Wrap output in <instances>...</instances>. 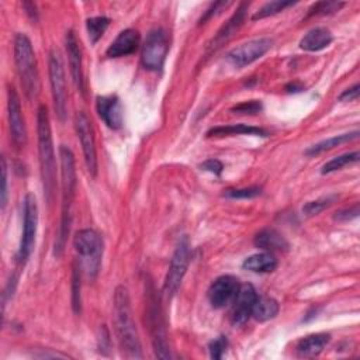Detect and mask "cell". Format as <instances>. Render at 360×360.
<instances>
[{
    "mask_svg": "<svg viewBox=\"0 0 360 360\" xmlns=\"http://www.w3.org/2000/svg\"><path fill=\"white\" fill-rule=\"evenodd\" d=\"M360 96V84L356 83L353 84L352 87L346 89L340 96H339V100L340 101H356Z\"/></svg>",
    "mask_w": 360,
    "mask_h": 360,
    "instance_id": "obj_41",
    "label": "cell"
},
{
    "mask_svg": "<svg viewBox=\"0 0 360 360\" xmlns=\"http://www.w3.org/2000/svg\"><path fill=\"white\" fill-rule=\"evenodd\" d=\"M96 107H97L98 117L103 120V122L108 128L118 129L122 127L124 110L120 98L115 94L98 96L96 101Z\"/></svg>",
    "mask_w": 360,
    "mask_h": 360,
    "instance_id": "obj_16",
    "label": "cell"
},
{
    "mask_svg": "<svg viewBox=\"0 0 360 360\" xmlns=\"http://www.w3.org/2000/svg\"><path fill=\"white\" fill-rule=\"evenodd\" d=\"M278 262L274 257L273 253L269 252H260V253H255L250 255L249 257H246L242 263V267L245 270H249L252 273H271L277 269Z\"/></svg>",
    "mask_w": 360,
    "mask_h": 360,
    "instance_id": "obj_24",
    "label": "cell"
},
{
    "mask_svg": "<svg viewBox=\"0 0 360 360\" xmlns=\"http://www.w3.org/2000/svg\"><path fill=\"white\" fill-rule=\"evenodd\" d=\"M7 115L11 141L17 149H21L27 143V127L22 117L20 97L13 86L7 87Z\"/></svg>",
    "mask_w": 360,
    "mask_h": 360,
    "instance_id": "obj_13",
    "label": "cell"
},
{
    "mask_svg": "<svg viewBox=\"0 0 360 360\" xmlns=\"http://www.w3.org/2000/svg\"><path fill=\"white\" fill-rule=\"evenodd\" d=\"M253 245L263 252L276 253V252H285L288 250L287 239L273 228H264L259 231L253 238Z\"/></svg>",
    "mask_w": 360,
    "mask_h": 360,
    "instance_id": "obj_20",
    "label": "cell"
},
{
    "mask_svg": "<svg viewBox=\"0 0 360 360\" xmlns=\"http://www.w3.org/2000/svg\"><path fill=\"white\" fill-rule=\"evenodd\" d=\"M75 250L82 257L80 266L90 278H94L100 270L103 256V239L93 229H80L73 238Z\"/></svg>",
    "mask_w": 360,
    "mask_h": 360,
    "instance_id": "obj_5",
    "label": "cell"
},
{
    "mask_svg": "<svg viewBox=\"0 0 360 360\" xmlns=\"http://www.w3.org/2000/svg\"><path fill=\"white\" fill-rule=\"evenodd\" d=\"M271 46H273L271 38H267V37L255 38L229 51L226 55V59L236 69H242L253 63L255 60L260 59L264 53H267L271 49Z\"/></svg>",
    "mask_w": 360,
    "mask_h": 360,
    "instance_id": "obj_11",
    "label": "cell"
},
{
    "mask_svg": "<svg viewBox=\"0 0 360 360\" xmlns=\"http://www.w3.org/2000/svg\"><path fill=\"white\" fill-rule=\"evenodd\" d=\"M359 136V131H353V132H347V134H342V135H335L332 138H328V139H323L312 146H309L307 150H305V155L308 156H314V155H319L325 150H329L335 146H339L342 143H346V142H350L353 139H356Z\"/></svg>",
    "mask_w": 360,
    "mask_h": 360,
    "instance_id": "obj_26",
    "label": "cell"
},
{
    "mask_svg": "<svg viewBox=\"0 0 360 360\" xmlns=\"http://www.w3.org/2000/svg\"><path fill=\"white\" fill-rule=\"evenodd\" d=\"M75 129L77 138L82 145L86 167L89 173L96 177L97 176V150H96V141L93 125L89 115L84 111H79L75 117Z\"/></svg>",
    "mask_w": 360,
    "mask_h": 360,
    "instance_id": "obj_12",
    "label": "cell"
},
{
    "mask_svg": "<svg viewBox=\"0 0 360 360\" xmlns=\"http://www.w3.org/2000/svg\"><path fill=\"white\" fill-rule=\"evenodd\" d=\"M48 73H49V83H51V93H52L55 112L59 121L63 122L68 114V90H66V79H65L62 58L56 49H52L49 52Z\"/></svg>",
    "mask_w": 360,
    "mask_h": 360,
    "instance_id": "obj_6",
    "label": "cell"
},
{
    "mask_svg": "<svg viewBox=\"0 0 360 360\" xmlns=\"http://www.w3.org/2000/svg\"><path fill=\"white\" fill-rule=\"evenodd\" d=\"M200 167H201V170L210 172V173H212L215 176H221V173L224 170V165L218 159H207V160H204L200 165Z\"/></svg>",
    "mask_w": 360,
    "mask_h": 360,
    "instance_id": "obj_36",
    "label": "cell"
},
{
    "mask_svg": "<svg viewBox=\"0 0 360 360\" xmlns=\"http://www.w3.org/2000/svg\"><path fill=\"white\" fill-rule=\"evenodd\" d=\"M114 322L122 354L127 359H142V346L132 319L129 294L124 285H118L114 291Z\"/></svg>",
    "mask_w": 360,
    "mask_h": 360,
    "instance_id": "obj_1",
    "label": "cell"
},
{
    "mask_svg": "<svg viewBox=\"0 0 360 360\" xmlns=\"http://www.w3.org/2000/svg\"><path fill=\"white\" fill-rule=\"evenodd\" d=\"M233 135H257V136H269V132L260 127H253L248 124H231V125H217L207 131L208 138H222V136H233Z\"/></svg>",
    "mask_w": 360,
    "mask_h": 360,
    "instance_id": "obj_21",
    "label": "cell"
},
{
    "mask_svg": "<svg viewBox=\"0 0 360 360\" xmlns=\"http://www.w3.org/2000/svg\"><path fill=\"white\" fill-rule=\"evenodd\" d=\"M294 4H295V3H292V1H281V0H274V1L264 3V4L252 15V20L256 21V20H262V18L274 15V14H277V13L283 11L284 8L291 7V6H294Z\"/></svg>",
    "mask_w": 360,
    "mask_h": 360,
    "instance_id": "obj_30",
    "label": "cell"
},
{
    "mask_svg": "<svg viewBox=\"0 0 360 360\" xmlns=\"http://www.w3.org/2000/svg\"><path fill=\"white\" fill-rule=\"evenodd\" d=\"M37 226H38V205L34 194L28 193L25 194L24 202H22V232H21L20 246L15 255L18 264H24L34 249Z\"/></svg>",
    "mask_w": 360,
    "mask_h": 360,
    "instance_id": "obj_7",
    "label": "cell"
},
{
    "mask_svg": "<svg viewBox=\"0 0 360 360\" xmlns=\"http://www.w3.org/2000/svg\"><path fill=\"white\" fill-rule=\"evenodd\" d=\"M141 35L134 28H127L121 31L117 38L108 45L105 55L108 58H121V56H128L134 53L138 46H139Z\"/></svg>",
    "mask_w": 360,
    "mask_h": 360,
    "instance_id": "obj_19",
    "label": "cell"
},
{
    "mask_svg": "<svg viewBox=\"0 0 360 360\" xmlns=\"http://www.w3.org/2000/svg\"><path fill=\"white\" fill-rule=\"evenodd\" d=\"M285 90L288 91V93H300V91H302L304 90V87L300 84V83H288L287 86H285Z\"/></svg>",
    "mask_w": 360,
    "mask_h": 360,
    "instance_id": "obj_44",
    "label": "cell"
},
{
    "mask_svg": "<svg viewBox=\"0 0 360 360\" xmlns=\"http://www.w3.org/2000/svg\"><path fill=\"white\" fill-rule=\"evenodd\" d=\"M60 158V177H62V218L55 242V256H60L66 243V238L70 229V205L75 197L76 190V169H75V156L73 152L66 146L60 145L59 148Z\"/></svg>",
    "mask_w": 360,
    "mask_h": 360,
    "instance_id": "obj_3",
    "label": "cell"
},
{
    "mask_svg": "<svg viewBox=\"0 0 360 360\" xmlns=\"http://www.w3.org/2000/svg\"><path fill=\"white\" fill-rule=\"evenodd\" d=\"M332 41H333V35L328 28L315 27L301 38L300 48L308 52H318L329 46Z\"/></svg>",
    "mask_w": 360,
    "mask_h": 360,
    "instance_id": "obj_22",
    "label": "cell"
},
{
    "mask_svg": "<svg viewBox=\"0 0 360 360\" xmlns=\"http://www.w3.org/2000/svg\"><path fill=\"white\" fill-rule=\"evenodd\" d=\"M226 347H228V339H226V336L221 335V336L215 338V339H214V340H211V342H210V345H208V349H210V357H211V359H214V360H219V359H222V356H224V353H225Z\"/></svg>",
    "mask_w": 360,
    "mask_h": 360,
    "instance_id": "obj_35",
    "label": "cell"
},
{
    "mask_svg": "<svg viewBox=\"0 0 360 360\" xmlns=\"http://www.w3.org/2000/svg\"><path fill=\"white\" fill-rule=\"evenodd\" d=\"M343 6H345V3H340V1H318V3L312 4L311 8L308 10V17L329 15V14L339 11Z\"/></svg>",
    "mask_w": 360,
    "mask_h": 360,
    "instance_id": "obj_32",
    "label": "cell"
},
{
    "mask_svg": "<svg viewBox=\"0 0 360 360\" xmlns=\"http://www.w3.org/2000/svg\"><path fill=\"white\" fill-rule=\"evenodd\" d=\"M22 7L25 10V13L31 17L32 21H35L38 18V11H37V6L34 3H30V1H24L22 3Z\"/></svg>",
    "mask_w": 360,
    "mask_h": 360,
    "instance_id": "obj_42",
    "label": "cell"
},
{
    "mask_svg": "<svg viewBox=\"0 0 360 360\" xmlns=\"http://www.w3.org/2000/svg\"><path fill=\"white\" fill-rule=\"evenodd\" d=\"M146 291H148L146 316H148L149 328L152 332V345H153L155 356L159 359H170V350L166 340L165 326L162 322V312H160V307L158 305L159 302L153 292H150L149 290Z\"/></svg>",
    "mask_w": 360,
    "mask_h": 360,
    "instance_id": "obj_10",
    "label": "cell"
},
{
    "mask_svg": "<svg viewBox=\"0 0 360 360\" xmlns=\"http://www.w3.org/2000/svg\"><path fill=\"white\" fill-rule=\"evenodd\" d=\"M263 110V105H262V101L260 100H249V101H242L236 105H233L231 108L232 112L235 114H257Z\"/></svg>",
    "mask_w": 360,
    "mask_h": 360,
    "instance_id": "obj_34",
    "label": "cell"
},
{
    "mask_svg": "<svg viewBox=\"0 0 360 360\" xmlns=\"http://www.w3.org/2000/svg\"><path fill=\"white\" fill-rule=\"evenodd\" d=\"M111 346V339H110V332L105 325H101L100 328V335H98V349L103 354H107Z\"/></svg>",
    "mask_w": 360,
    "mask_h": 360,
    "instance_id": "obj_39",
    "label": "cell"
},
{
    "mask_svg": "<svg viewBox=\"0 0 360 360\" xmlns=\"http://www.w3.org/2000/svg\"><path fill=\"white\" fill-rule=\"evenodd\" d=\"M357 215H359V204H354L353 207L339 210V211L333 215V219H335V221H350V219L356 218Z\"/></svg>",
    "mask_w": 360,
    "mask_h": 360,
    "instance_id": "obj_37",
    "label": "cell"
},
{
    "mask_svg": "<svg viewBox=\"0 0 360 360\" xmlns=\"http://www.w3.org/2000/svg\"><path fill=\"white\" fill-rule=\"evenodd\" d=\"M37 134H38V155L39 169L44 187V195L48 204L53 201L56 190V160L53 152L51 122L46 105L41 104L37 110Z\"/></svg>",
    "mask_w": 360,
    "mask_h": 360,
    "instance_id": "obj_2",
    "label": "cell"
},
{
    "mask_svg": "<svg viewBox=\"0 0 360 360\" xmlns=\"http://www.w3.org/2000/svg\"><path fill=\"white\" fill-rule=\"evenodd\" d=\"M280 311L278 302L271 297H259L253 305L252 316L259 322H266L277 316Z\"/></svg>",
    "mask_w": 360,
    "mask_h": 360,
    "instance_id": "obj_25",
    "label": "cell"
},
{
    "mask_svg": "<svg viewBox=\"0 0 360 360\" xmlns=\"http://www.w3.org/2000/svg\"><path fill=\"white\" fill-rule=\"evenodd\" d=\"M35 357H39V359H55V357H62V359H66L69 357L68 354H63V353H46V352H42V353H34Z\"/></svg>",
    "mask_w": 360,
    "mask_h": 360,
    "instance_id": "obj_43",
    "label": "cell"
},
{
    "mask_svg": "<svg viewBox=\"0 0 360 360\" xmlns=\"http://www.w3.org/2000/svg\"><path fill=\"white\" fill-rule=\"evenodd\" d=\"M1 210H4L6 204H7V163L4 156L1 158Z\"/></svg>",
    "mask_w": 360,
    "mask_h": 360,
    "instance_id": "obj_40",
    "label": "cell"
},
{
    "mask_svg": "<svg viewBox=\"0 0 360 360\" xmlns=\"http://www.w3.org/2000/svg\"><path fill=\"white\" fill-rule=\"evenodd\" d=\"M262 194V188L257 186L252 187H243V188H226L224 191V197L233 198V200H248L255 198Z\"/></svg>",
    "mask_w": 360,
    "mask_h": 360,
    "instance_id": "obj_33",
    "label": "cell"
},
{
    "mask_svg": "<svg viewBox=\"0 0 360 360\" xmlns=\"http://www.w3.org/2000/svg\"><path fill=\"white\" fill-rule=\"evenodd\" d=\"M110 25V18L104 15H97V17H90L86 20V30L89 34L90 42L94 45L97 41L103 37L105 30Z\"/></svg>",
    "mask_w": 360,
    "mask_h": 360,
    "instance_id": "obj_27",
    "label": "cell"
},
{
    "mask_svg": "<svg viewBox=\"0 0 360 360\" xmlns=\"http://www.w3.org/2000/svg\"><path fill=\"white\" fill-rule=\"evenodd\" d=\"M359 160V152L354 150V152H347V153H343V155H339L333 159H330L329 162H326L322 169H321V173L322 174H328V173H333L336 170H340L342 167L347 166V165H352V163H356Z\"/></svg>",
    "mask_w": 360,
    "mask_h": 360,
    "instance_id": "obj_28",
    "label": "cell"
},
{
    "mask_svg": "<svg viewBox=\"0 0 360 360\" xmlns=\"http://www.w3.org/2000/svg\"><path fill=\"white\" fill-rule=\"evenodd\" d=\"M256 300H257V292L252 284L246 283L239 287L238 294L232 301V312H231L232 325L240 326L248 322V319L252 316V309Z\"/></svg>",
    "mask_w": 360,
    "mask_h": 360,
    "instance_id": "obj_15",
    "label": "cell"
},
{
    "mask_svg": "<svg viewBox=\"0 0 360 360\" xmlns=\"http://www.w3.org/2000/svg\"><path fill=\"white\" fill-rule=\"evenodd\" d=\"M228 6H229L228 1H215V3H212V4L207 8V11L202 14V17L200 18V24H204L207 20H210L212 15L218 14L219 11H222V8H226Z\"/></svg>",
    "mask_w": 360,
    "mask_h": 360,
    "instance_id": "obj_38",
    "label": "cell"
},
{
    "mask_svg": "<svg viewBox=\"0 0 360 360\" xmlns=\"http://www.w3.org/2000/svg\"><path fill=\"white\" fill-rule=\"evenodd\" d=\"M80 263L73 264L72 270V308L75 314H80L82 311V283H80Z\"/></svg>",
    "mask_w": 360,
    "mask_h": 360,
    "instance_id": "obj_31",
    "label": "cell"
},
{
    "mask_svg": "<svg viewBox=\"0 0 360 360\" xmlns=\"http://www.w3.org/2000/svg\"><path fill=\"white\" fill-rule=\"evenodd\" d=\"M14 62L21 87L27 98H35L39 93V75L37 69V58L31 39L21 32L17 34L14 38Z\"/></svg>",
    "mask_w": 360,
    "mask_h": 360,
    "instance_id": "obj_4",
    "label": "cell"
},
{
    "mask_svg": "<svg viewBox=\"0 0 360 360\" xmlns=\"http://www.w3.org/2000/svg\"><path fill=\"white\" fill-rule=\"evenodd\" d=\"M248 8H249V3H240L238 6L236 11L232 14V17L228 20V22H225V25H222L221 30L217 32V35L212 38L211 44L208 45L210 51H217L236 34V31L245 22Z\"/></svg>",
    "mask_w": 360,
    "mask_h": 360,
    "instance_id": "obj_18",
    "label": "cell"
},
{
    "mask_svg": "<svg viewBox=\"0 0 360 360\" xmlns=\"http://www.w3.org/2000/svg\"><path fill=\"white\" fill-rule=\"evenodd\" d=\"M336 200H338V195L329 194V195H323V197H321V198H318V200L308 201V202L302 207V212H304L307 217L318 215V214H321L322 211H325L326 208H329Z\"/></svg>",
    "mask_w": 360,
    "mask_h": 360,
    "instance_id": "obj_29",
    "label": "cell"
},
{
    "mask_svg": "<svg viewBox=\"0 0 360 360\" xmlns=\"http://www.w3.org/2000/svg\"><path fill=\"white\" fill-rule=\"evenodd\" d=\"M329 342L330 335L326 332L311 333L297 343V354L300 357H315L326 347Z\"/></svg>",
    "mask_w": 360,
    "mask_h": 360,
    "instance_id": "obj_23",
    "label": "cell"
},
{
    "mask_svg": "<svg viewBox=\"0 0 360 360\" xmlns=\"http://www.w3.org/2000/svg\"><path fill=\"white\" fill-rule=\"evenodd\" d=\"M167 52H169L167 34L160 28L152 30L142 45V52H141L142 65L148 70H160L166 60Z\"/></svg>",
    "mask_w": 360,
    "mask_h": 360,
    "instance_id": "obj_9",
    "label": "cell"
},
{
    "mask_svg": "<svg viewBox=\"0 0 360 360\" xmlns=\"http://www.w3.org/2000/svg\"><path fill=\"white\" fill-rule=\"evenodd\" d=\"M239 287V280L231 274L217 277L208 288V300L211 307L215 309H221L232 304Z\"/></svg>",
    "mask_w": 360,
    "mask_h": 360,
    "instance_id": "obj_14",
    "label": "cell"
},
{
    "mask_svg": "<svg viewBox=\"0 0 360 360\" xmlns=\"http://www.w3.org/2000/svg\"><path fill=\"white\" fill-rule=\"evenodd\" d=\"M190 256H191L190 240L186 235H183L176 245L167 274L165 277L163 292L166 297L170 298L177 292L180 284H181V280L187 271V267L190 264Z\"/></svg>",
    "mask_w": 360,
    "mask_h": 360,
    "instance_id": "obj_8",
    "label": "cell"
},
{
    "mask_svg": "<svg viewBox=\"0 0 360 360\" xmlns=\"http://www.w3.org/2000/svg\"><path fill=\"white\" fill-rule=\"evenodd\" d=\"M65 46H66V53L69 59V69L70 75L73 79L75 86L77 87L79 91H84V82H83V68H82V52L79 46V41L72 30L66 32L65 37Z\"/></svg>",
    "mask_w": 360,
    "mask_h": 360,
    "instance_id": "obj_17",
    "label": "cell"
}]
</instances>
